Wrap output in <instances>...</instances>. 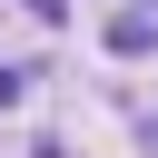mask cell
<instances>
[{"instance_id": "obj_1", "label": "cell", "mask_w": 158, "mask_h": 158, "mask_svg": "<svg viewBox=\"0 0 158 158\" xmlns=\"http://www.w3.org/2000/svg\"><path fill=\"white\" fill-rule=\"evenodd\" d=\"M109 49H118V59H138V49H158V20H148V10H128V20H109Z\"/></svg>"}, {"instance_id": "obj_2", "label": "cell", "mask_w": 158, "mask_h": 158, "mask_svg": "<svg viewBox=\"0 0 158 158\" xmlns=\"http://www.w3.org/2000/svg\"><path fill=\"white\" fill-rule=\"evenodd\" d=\"M30 79H40V69H10V59H0V109H20V99H30Z\"/></svg>"}, {"instance_id": "obj_3", "label": "cell", "mask_w": 158, "mask_h": 158, "mask_svg": "<svg viewBox=\"0 0 158 158\" xmlns=\"http://www.w3.org/2000/svg\"><path fill=\"white\" fill-rule=\"evenodd\" d=\"M20 10H30V20H59V10H69V0H20Z\"/></svg>"}, {"instance_id": "obj_4", "label": "cell", "mask_w": 158, "mask_h": 158, "mask_svg": "<svg viewBox=\"0 0 158 158\" xmlns=\"http://www.w3.org/2000/svg\"><path fill=\"white\" fill-rule=\"evenodd\" d=\"M148 148H158V118H148Z\"/></svg>"}]
</instances>
